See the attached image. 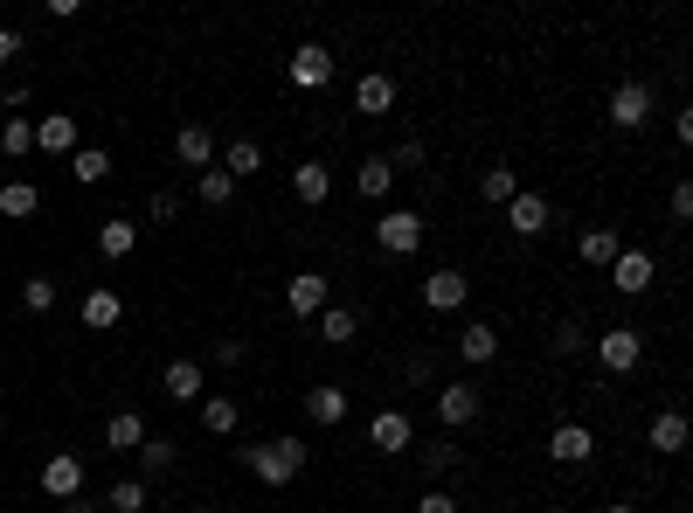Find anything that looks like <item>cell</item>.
Listing matches in <instances>:
<instances>
[{
	"mask_svg": "<svg viewBox=\"0 0 693 513\" xmlns=\"http://www.w3.org/2000/svg\"><path fill=\"white\" fill-rule=\"evenodd\" d=\"M250 472L264 479V485H292L305 472V438H271V444H256L250 451Z\"/></svg>",
	"mask_w": 693,
	"mask_h": 513,
	"instance_id": "obj_1",
	"label": "cell"
},
{
	"mask_svg": "<svg viewBox=\"0 0 693 513\" xmlns=\"http://www.w3.org/2000/svg\"><path fill=\"white\" fill-rule=\"evenodd\" d=\"M375 243H381V256H417L423 216H417V209H381V216H375Z\"/></svg>",
	"mask_w": 693,
	"mask_h": 513,
	"instance_id": "obj_2",
	"label": "cell"
},
{
	"mask_svg": "<svg viewBox=\"0 0 693 513\" xmlns=\"http://www.w3.org/2000/svg\"><path fill=\"white\" fill-rule=\"evenodd\" d=\"M597 362H603L610 375H631L638 362H645V341H638V326H610V333H597Z\"/></svg>",
	"mask_w": 693,
	"mask_h": 513,
	"instance_id": "obj_3",
	"label": "cell"
},
{
	"mask_svg": "<svg viewBox=\"0 0 693 513\" xmlns=\"http://www.w3.org/2000/svg\"><path fill=\"white\" fill-rule=\"evenodd\" d=\"M292 84L298 91H326L333 84V49L326 42H298L292 49Z\"/></svg>",
	"mask_w": 693,
	"mask_h": 513,
	"instance_id": "obj_4",
	"label": "cell"
},
{
	"mask_svg": "<svg viewBox=\"0 0 693 513\" xmlns=\"http://www.w3.org/2000/svg\"><path fill=\"white\" fill-rule=\"evenodd\" d=\"M645 118H652V91L638 84V76H631V84H618V91H610V125H618V133H638Z\"/></svg>",
	"mask_w": 693,
	"mask_h": 513,
	"instance_id": "obj_5",
	"label": "cell"
},
{
	"mask_svg": "<svg viewBox=\"0 0 693 513\" xmlns=\"http://www.w3.org/2000/svg\"><path fill=\"white\" fill-rule=\"evenodd\" d=\"M42 493H49V500H76V493H84V458H76V451H56V458L42 465Z\"/></svg>",
	"mask_w": 693,
	"mask_h": 513,
	"instance_id": "obj_6",
	"label": "cell"
},
{
	"mask_svg": "<svg viewBox=\"0 0 693 513\" xmlns=\"http://www.w3.org/2000/svg\"><path fill=\"white\" fill-rule=\"evenodd\" d=\"M465 299H472V278L465 271H430L423 278V305H430V313H458Z\"/></svg>",
	"mask_w": 693,
	"mask_h": 513,
	"instance_id": "obj_7",
	"label": "cell"
},
{
	"mask_svg": "<svg viewBox=\"0 0 693 513\" xmlns=\"http://www.w3.org/2000/svg\"><path fill=\"white\" fill-rule=\"evenodd\" d=\"M548 458H555V465H582V458H597V430H589V423H555Z\"/></svg>",
	"mask_w": 693,
	"mask_h": 513,
	"instance_id": "obj_8",
	"label": "cell"
},
{
	"mask_svg": "<svg viewBox=\"0 0 693 513\" xmlns=\"http://www.w3.org/2000/svg\"><path fill=\"white\" fill-rule=\"evenodd\" d=\"M326 292H333V278H319V271H298L292 285H285V305L298 320H319L326 313Z\"/></svg>",
	"mask_w": 693,
	"mask_h": 513,
	"instance_id": "obj_9",
	"label": "cell"
},
{
	"mask_svg": "<svg viewBox=\"0 0 693 513\" xmlns=\"http://www.w3.org/2000/svg\"><path fill=\"white\" fill-rule=\"evenodd\" d=\"M610 285H618L624 299L652 292V256L645 250H618V256H610Z\"/></svg>",
	"mask_w": 693,
	"mask_h": 513,
	"instance_id": "obj_10",
	"label": "cell"
},
{
	"mask_svg": "<svg viewBox=\"0 0 693 513\" xmlns=\"http://www.w3.org/2000/svg\"><path fill=\"white\" fill-rule=\"evenodd\" d=\"M201 389H209L201 362H167V368H160V396H167V402H201Z\"/></svg>",
	"mask_w": 693,
	"mask_h": 513,
	"instance_id": "obj_11",
	"label": "cell"
},
{
	"mask_svg": "<svg viewBox=\"0 0 693 513\" xmlns=\"http://www.w3.org/2000/svg\"><path fill=\"white\" fill-rule=\"evenodd\" d=\"M354 112H368V118H389V112H396V76L368 70L361 84H354Z\"/></svg>",
	"mask_w": 693,
	"mask_h": 513,
	"instance_id": "obj_12",
	"label": "cell"
},
{
	"mask_svg": "<svg viewBox=\"0 0 693 513\" xmlns=\"http://www.w3.org/2000/svg\"><path fill=\"white\" fill-rule=\"evenodd\" d=\"M409 438H417V430H409V417H402V409H381V417L368 423V444H375L381 458H396V451H409Z\"/></svg>",
	"mask_w": 693,
	"mask_h": 513,
	"instance_id": "obj_13",
	"label": "cell"
},
{
	"mask_svg": "<svg viewBox=\"0 0 693 513\" xmlns=\"http://www.w3.org/2000/svg\"><path fill=\"white\" fill-rule=\"evenodd\" d=\"M292 195L305 201V209H326V201H333V167H319V160L292 167Z\"/></svg>",
	"mask_w": 693,
	"mask_h": 513,
	"instance_id": "obj_14",
	"label": "cell"
},
{
	"mask_svg": "<svg viewBox=\"0 0 693 513\" xmlns=\"http://www.w3.org/2000/svg\"><path fill=\"white\" fill-rule=\"evenodd\" d=\"M389 188H396V160H381V153H368V160L354 167V195H361V201H381Z\"/></svg>",
	"mask_w": 693,
	"mask_h": 513,
	"instance_id": "obj_15",
	"label": "cell"
},
{
	"mask_svg": "<svg viewBox=\"0 0 693 513\" xmlns=\"http://www.w3.org/2000/svg\"><path fill=\"white\" fill-rule=\"evenodd\" d=\"M506 229H513V237H542V229H548V201L542 195H513L506 201Z\"/></svg>",
	"mask_w": 693,
	"mask_h": 513,
	"instance_id": "obj_16",
	"label": "cell"
},
{
	"mask_svg": "<svg viewBox=\"0 0 693 513\" xmlns=\"http://www.w3.org/2000/svg\"><path fill=\"white\" fill-rule=\"evenodd\" d=\"M438 417L458 430V423H472L479 417V389H472V381H444V389H438Z\"/></svg>",
	"mask_w": 693,
	"mask_h": 513,
	"instance_id": "obj_17",
	"label": "cell"
},
{
	"mask_svg": "<svg viewBox=\"0 0 693 513\" xmlns=\"http://www.w3.org/2000/svg\"><path fill=\"white\" fill-rule=\"evenodd\" d=\"M216 167L229 174V181H250V174H264V146H256V139H229Z\"/></svg>",
	"mask_w": 693,
	"mask_h": 513,
	"instance_id": "obj_18",
	"label": "cell"
},
{
	"mask_svg": "<svg viewBox=\"0 0 693 513\" xmlns=\"http://www.w3.org/2000/svg\"><path fill=\"white\" fill-rule=\"evenodd\" d=\"M35 153H63V160H70V153H76V118L70 112H49L35 125Z\"/></svg>",
	"mask_w": 693,
	"mask_h": 513,
	"instance_id": "obj_19",
	"label": "cell"
},
{
	"mask_svg": "<svg viewBox=\"0 0 693 513\" xmlns=\"http://www.w3.org/2000/svg\"><path fill=\"white\" fill-rule=\"evenodd\" d=\"M493 354H500V333H493V326H485V320H472L465 333H458V362H472V368H485V362H493Z\"/></svg>",
	"mask_w": 693,
	"mask_h": 513,
	"instance_id": "obj_20",
	"label": "cell"
},
{
	"mask_svg": "<svg viewBox=\"0 0 693 513\" xmlns=\"http://www.w3.org/2000/svg\"><path fill=\"white\" fill-rule=\"evenodd\" d=\"M174 153H181L188 167L209 174V167H216V139H209V125H181V133H174Z\"/></svg>",
	"mask_w": 693,
	"mask_h": 513,
	"instance_id": "obj_21",
	"label": "cell"
},
{
	"mask_svg": "<svg viewBox=\"0 0 693 513\" xmlns=\"http://www.w3.org/2000/svg\"><path fill=\"white\" fill-rule=\"evenodd\" d=\"M624 243H618V229H582V237H576V256H582V264H597V271H610V256H618Z\"/></svg>",
	"mask_w": 693,
	"mask_h": 513,
	"instance_id": "obj_22",
	"label": "cell"
},
{
	"mask_svg": "<svg viewBox=\"0 0 693 513\" xmlns=\"http://www.w3.org/2000/svg\"><path fill=\"white\" fill-rule=\"evenodd\" d=\"M305 417H313V423H347V389H333V381L305 389Z\"/></svg>",
	"mask_w": 693,
	"mask_h": 513,
	"instance_id": "obj_23",
	"label": "cell"
},
{
	"mask_svg": "<svg viewBox=\"0 0 693 513\" xmlns=\"http://www.w3.org/2000/svg\"><path fill=\"white\" fill-rule=\"evenodd\" d=\"M652 451L659 458H680L686 451V417H680V409H659V417H652Z\"/></svg>",
	"mask_w": 693,
	"mask_h": 513,
	"instance_id": "obj_24",
	"label": "cell"
},
{
	"mask_svg": "<svg viewBox=\"0 0 693 513\" xmlns=\"http://www.w3.org/2000/svg\"><path fill=\"white\" fill-rule=\"evenodd\" d=\"M195 409H201V430H209V438H229V430L243 423V409L229 402V396H201Z\"/></svg>",
	"mask_w": 693,
	"mask_h": 513,
	"instance_id": "obj_25",
	"label": "cell"
},
{
	"mask_svg": "<svg viewBox=\"0 0 693 513\" xmlns=\"http://www.w3.org/2000/svg\"><path fill=\"white\" fill-rule=\"evenodd\" d=\"M97 250H105L112 264H125V256L139 250V222H97Z\"/></svg>",
	"mask_w": 693,
	"mask_h": 513,
	"instance_id": "obj_26",
	"label": "cell"
},
{
	"mask_svg": "<svg viewBox=\"0 0 693 513\" xmlns=\"http://www.w3.org/2000/svg\"><path fill=\"white\" fill-rule=\"evenodd\" d=\"M105 174H112V153H105V146H76V153H70V181L97 188V181H105Z\"/></svg>",
	"mask_w": 693,
	"mask_h": 513,
	"instance_id": "obj_27",
	"label": "cell"
},
{
	"mask_svg": "<svg viewBox=\"0 0 693 513\" xmlns=\"http://www.w3.org/2000/svg\"><path fill=\"white\" fill-rule=\"evenodd\" d=\"M118 320H125V299L97 285V292L84 299V326H91V333H105V326H118Z\"/></svg>",
	"mask_w": 693,
	"mask_h": 513,
	"instance_id": "obj_28",
	"label": "cell"
},
{
	"mask_svg": "<svg viewBox=\"0 0 693 513\" xmlns=\"http://www.w3.org/2000/svg\"><path fill=\"white\" fill-rule=\"evenodd\" d=\"M146 444V423L133 417V409H118V417L105 423V451H139Z\"/></svg>",
	"mask_w": 693,
	"mask_h": 513,
	"instance_id": "obj_29",
	"label": "cell"
},
{
	"mask_svg": "<svg viewBox=\"0 0 693 513\" xmlns=\"http://www.w3.org/2000/svg\"><path fill=\"white\" fill-rule=\"evenodd\" d=\"M354 333H361V320H354L347 305H326V313H319V341H326V347H347Z\"/></svg>",
	"mask_w": 693,
	"mask_h": 513,
	"instance_id": "obj_30",
	"label": "cell"
},
{
	"mask_svg": "<svg viewBox=\"0 0 693 513\" xmlns=\"http://www.w3.org/2000/svg\"><path fill=\"white\" fill-rule=\"evenodd\" d=\"M195 195H201V209H229V201H237V181H229L222 167H209V174L195 181Z\"/></svg>",
	"mask_w": 693,
	"mask_h": 513,
	"instance_id": "obj_31",
	"label": "cell"
},
{
	"mask_svg": "<svg viewBox=\"0 0 693 513\" xmlns=\"http://www.w3.org/2000/svg\"><path fill=\"white\" fill-rule=\"evenodd\" d=\"M35 209H42V195H35L29 181H0V216L21 222V216H35Z\"/></svg>",
	"mask_w": 693,
	"mask_h": 513,
	"instance_id": "obj_32",
	"label": "cell"
},
{
	"mask_svg": "<svg viewBox=\"0 0 693 513\" xmlns=\"http://www.w3.org/2000/svg\"><path fill=\"white\" fill-rule=\"evenodd\" d=\"M479 195L493 201V209H506V201L521 195V181H513V167H485V174H479Z\"/></svg>",
	"mask_w": 693,
	"mask_h": 513,
	"instance_id": "obj_33",
	"label": "cell"
},
{
	"mask_svg": "<svg viewBox=\"0 0 693 513\" xmlns=\"http://www.w3.org/2000/svg\"><path fill=\"white\" fill-rule=\"evenodd\" d=\"M0 153H8V160L35 153V125H29V118H8V125H0Z\"/></svg>",
	"mask_w": 693,
	"mask_h": 513,
	"instance_id": "obj_34",
	"label": "cell"
},
{
	"mask_svg": "<svg viewBox=\"0 0 693 513\" xmlns=\"http://www.w3.org/2000/svg\"><path fill=\"white\" fill-rule=\"evenodd\" d=\"M112 513H146V479H118L112 493H105Z\"/></svg>",
	"mask_w": 693,
	"mask_h": 513,
	"instance_id": "obj_35",
	"label": "cell"
},
{
	"mask_svg": "<svg viewBox=\"0 0 693 513\" xmlns=\"http://www.w3.org/2000/svg\"><path fill=\"white\" fill-rule=\"evenodd\" d=\"M139 465H146V472H167V465H174V438H160V430H146V444H139Z\"/></svg>",
	"mask_w": 693,
	"mask_h": 513,
	"instance_id": "obj_36",
	"label": "cell"
},
{
	"mask_svg": "<svg viewBox=\"0 0 693 513\" xmlns=\"http://www.w3.org/2000/svg\"><path fill=\"white\" fill-rule=\"evenodd\" d=\"M21 305H29V313H49V305H56V278H29V285H21Z\"/></svg>",
	"mask_w": 693,
	"mask_h": 513,
	"instance_id": "obj_37",
	"label": "cell"
},
{
	"mask_svg": "<svg viewBox=\"0 0 693 513\" xmlns=\"http://www.w3.org/2000/svg\"><path fill=\"white\" fill-rule=\"evenodd\" d=\"M451 465H458L451 444H423V472H451Z\"/></svg>",
	"mask_w": 693,
	"mask_h": 513,
	"instance_id": "obj_38",
	"label": "cell"
},
{
	"mask_svg": "<svg viewBox=\"0 0 693 513\" xmlns=\"http://www.w3.org/2000/svg\"><path fill=\"white\" fill-rule=\"evenodd\" d=\"M417 513H458V500H451V493H438V485H430V493L417 500Z\"/></svg>",
	"mask_w": 693,
	"mask_h": 513,
	"instance_id": "obj_39",
	"label": "cell"
},
{
	"mask_svg": "<svg viewBox=\"0 0 693 513\" xmlns=\"http://www.w3.org/2000/svg\"><path fill=\"white\" fill-rule=\"evenodd\" d=\"M14 56H21V35H14V29H0V70H8Z\"/></svg>",
	"mask_w": 693,
	"mask_h": 513,
	"instance_id": "obj_40",
	"label": "cell"
},
{
	"mask_svg": "<svg viewBox=\"0 0 693 513\" xmlns=\"http://www.w3.org/2000/svg\"><path fill=\"white\" fill-rule=\"evenodd\" d=\"M673 216H680V222H693V188H686V181L673 188Z\"/></svg>",
	"mask_w": 693,
	"mask_h": 513,
	"instance_id": "obj_41",
	"label": "cell"
},
{
	"mask_svg": "<svg viewBox=\"0 0 693 513\" xmlns=\"http://www.w3.org/2000/svg\"><path fill=\"white\" fill-rule=\"evenodd\" d=\"M63 513H97V506L91 500H63Z\"/></svg>",
	"mask_w": 693,
	"mask_h": 513,
	"instance_id": "obj_42",
	"label": "cell"
},
{
	"mask_svg": "<svg viewBox=\"0 0 693 513\" xmlns=\"http://www.w3.org/2000/svg\"><path fill=\"white\" fill-rule=\"evenodd\" d=\"M603 513H638V506H624V500H618V506H603Z\"/></svg>",
	"mask_w": 693,
	"mask_h": 513,
	"instance_id": "obj_43",
	"label": "cell"
},
{
	"mask_svg": "<svg viewBox=\"0 0 693 513\" xmlns=\"http://www.w3.org/2000/svg\"><path fill=\"white\" fill-rule=\"evenodd\" d=\"M195 513H216V506H195Z\"/></svg>",
	"mask_w": 693,
	"mask_h": 513,
	"instance_id": "obj_44",
	"label": "cell"
}]
</instances>
